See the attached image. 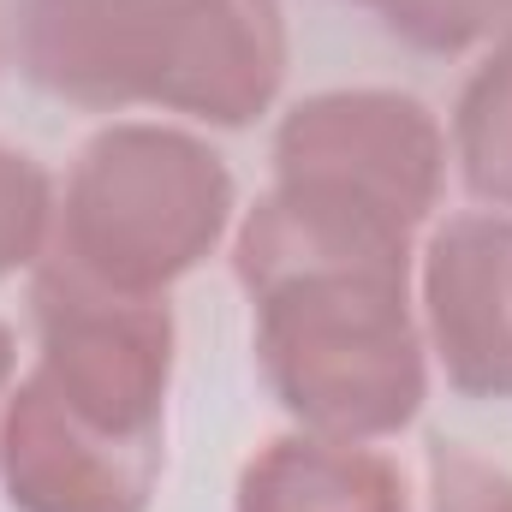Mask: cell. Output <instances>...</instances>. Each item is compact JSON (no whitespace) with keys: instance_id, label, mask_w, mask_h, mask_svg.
<instances>
[{"instance_id":"6da1fadb","label":"cell","mask_w":512,"mask_h":512,"mask_svg":"<svg viewBox=\"0 0 512 512\" xmlns=\"http://www.w3.org/2000/svg\"><path fill=\"white\" fill-rule=\"evenodd\" d=\"M24 72L84 108L251 126L286 78L280 0H24Z\"/></svg>"},{"instance_id":"7a4b0ae2","label":"cell","mask_w":512,"mask_h":512,"mask_svg":"<svg viewBox=\"0 0 512 512\" xmlns=\"http://www.w3.org/2000/svg\"><path fill=\"white\" fill-rule=\"evenodd\" d=\"M405 274L411 262H304L251 286L262 376L304 429L382 441L417 417L429 370Z\"/></svg>"},{"instance_id":"3957f363","label":"cell","mask_w":512,"mask_h":512,"mask_svg":"<svg viewBox=\"0 0 512 512\" xmlns=\"http://www.w3.org/2000/svg\"><path fill=\"white\" fill-rule=\"evenodd\" d=\"M227 221V161L191 131L126 120L78 149L42 256L78 268L96 286L161 298L221 245Z\"/></svg>"},{"instance_id":"277c9868","label":"cell","mask_w":512,"mask_h":512,"mask_svg":"<svg viewBox=\"0 0 512 512\" xmlns=\"http://www.w3.org/2000/svg\"><path fill=\"white\" fill-rule=\"evenodd\" d=\"M36 376L84 423L114 435H161V405L173 376V316L167 298H137L84 280L78 268L36 262Z\"/></svg>"},{"instance_id":"5b68a950","label":"cell","mask_w":512,"mask_h":512,"mask_svg":"<svg viewBox=\"0 0 512 512\" xmlns=\"http://www.w3.org/2000/svg\"><path fill=\"white\" fill-rule=\"evenodd\" d=\"M274 179L358 197L405 227H423L447 179V131L417 96L328 90L298 102L274 131Z\"/></svg>"},{"instance_id":"8992f818","label":"cell","mask_w":512,"mask_h":512,"mask_svg":"<svg viewBox=\"0 0 512 512\" xmlns=\"http://www.w3.org/2000/svg\"><path fill=\"white\" fill-rule=\"evenodd\" d=\"M161 435L84 423L36 370L0 411V477L18 512H149Z\"/></svg>"},{"instance_id":"52a82bcc","label":"cell","mask_w":512,"mask_h":512,"mask_svg":"<svg viewBox=\"0 0 512 512\" xmlns=\"http://www.w3.org/2000/svg\"><path fill=\"white\" fill-rule=\"evenodd\" d=\"M423 316L447 382L512 399V215H453L423 251Z\"/></svg>"},{"instance_id":"ba28073f","label":"cell","mask_w":512,"mask_h":512,"mask_svg":"<svg viewBox=\"0 0 512 512\" xmlns=\"http://www.w3.org/2000/svg\"><path fill=\"white\" fill-rule=\"evenodd\" d=\"M239 512H405V477L382 447L304 429L245 465Z\"/></svg>"},{"instance_id":"9c48e42d","label":"cell","mask_w":512,"mask_h":512,"mask_svg":"<svg viewBox=\"0 0 512 512\" xmlns=\"http://www.w3.org/2000/svg\"><path fill=\"white\" fill-rule=\"evenodd\" d=\"M453 161L483 203L512 209V36L495 42L453 108Z\"/></svg>"},{"instance_id":"30bf717a","label":"cell","mask_w":512,"mask_h":512,"mask_svg":"<svg viewBox=\"0 0 512 512\" xmlns=\"http://www.w3.org/2000/svg\"><path fill=\"white\" fill-rule=\"evenodd\" d=\"M54 239V185L36 155L0 143V280L42 262Z\"/></svg>"},{"instance_id":"8fae6325","label":"cell","mask_w":512,"mask_h":512,"mask_svg":"<svg viewBox=\"0 0 512 512\" xmlns=\"http://www.w3.org/2000/svg\"><path fill=\"white\" fill-rule=\"evenodd\" d=\"M364 6H376L393 36L429 54H459L512 24V0H364Z\"/></svg>"},{"instance_id":"7c38bea8","label":"cell","mask_w":512,"mask_h":512,"mask_svg":"<svg viewBox=\"0 0 512 512\" xmlns=\"http://www.w3.org/2000/svg\"><path fill=\"white\" fill-rule=\"evenodd\" d=\"M435 512H512V477L471 447H435Z\"/></svg>"},{"instance_id":"4fadbf2b","label":"cell","mask_w":512,"mask_h":512,"mask_svg":"<svg viewBox=\"0 0 512 512\" xmlns=\"http://www.w3.org/2000/svg\"><path fill=\"white\" fill-rule=\"evenodd\" d=\"M6 382H12V334L0 322V411H6Z\"/></svg>"}]
</instances>
